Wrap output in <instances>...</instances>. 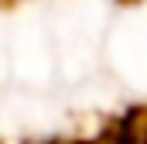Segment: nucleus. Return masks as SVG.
<instances>
[{
	"instance_id": "1",
	"label": "nucleus",
	"mask_w": 147,
	"mask_h": 144,
	"mask_svg": "<svg viewBox=\"0 0 147 144\" xmlns=\"http://www.w3.org/2000/svg\"><path fill=\"white\" fill-rule=\"evenodd\" d=\"M137 144H147V134H144V137H140V141H137Z\"/></svg>"
}]
</instances>
